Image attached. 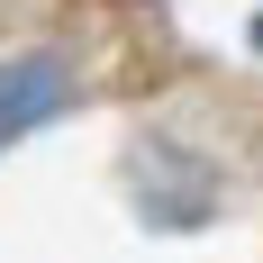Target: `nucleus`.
<instances>
[{
  "instance_id": "nucleus-1",
  "label": "nucleus",
  "mask_w": 263,
  "mask_h": 263,
  "mask_svg": "<svg viewBox=\"0 0 263 263\" xmlns=\"http://www.w3.org/2000/svg\"><path fill=\"white\" fill-rule=\"evenodd\" d=\"M64 100H73V64H64V54H18V64H0V155H9L27 127H46Z\"/></svg>"
},
{
  "instance_id": "nucleus-2",
  "label": "nucleus",
  "mask_w": 263,
  "mask_h": 263,
  "mask_svg": "<svg viewBox=\"0 0 263 263\" xmlns=\"http://www.w3.org/2000/svg\"><path fill=\"white\" fill-rule=\"evenodd\" d=\"M254 46H263V9H254Z\"/></svg>"
}]
</instances>
